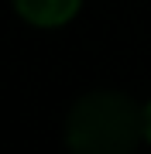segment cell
Instances as JSON below:
<instances>
[{
	"label": "cell",
	"mask_w": 151,
	"mask_h": 154,
	"mask_svg": "<svg viewBox=\"0 0 151 154\" xmlns=\"http://www.w3.org/2000/svg\"><path fill=\"white\" fill-rule=\"evenodd\" d=\"M144 137V110L124 93H90L65 116L69 154H134Z\"/></svg>",
	"instance_id": "obj_1"
},
{
	"label": "cell",
	"mask_w": 151,
	"mask_h": 154,
	"mask_svg": "<svg viewBox=\"0 0 151 154\" xmlns=\"http://www.w3.org/2000/svg\"><path fill=\"white\" fill-rule=\"evenodd\" d=\"M17 14L28 24H38V28H58V24L72 21L79 4L83 0H14Z\"/></svg>",
	"instance_id": "obj_2"
},
{
	"label": "cell",
	"mask_w": 151,
	"mask_h": 154,
	"mask_svg": "<svg viewBox=\"0 0 151 154\" xmlns=\"http://www.w3.org/2000/svg\"><path fill=\"white\" fill-rule=\"evenodd\" d=\"M144 137L151 140V103L144 106Z\"/></svg>",
	"instance_id": "obj_3"
}]
</instances>
